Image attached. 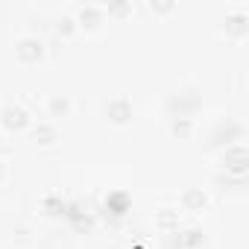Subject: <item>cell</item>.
I'll list each match as a JSON object with an SVG mask.
<instances>
[{"mask_svg":"<svg viewBox=\"0 0 249 249\" xmlns=\"http://www.w3.org/2000/svg\"><path fill=\"white\" fill-rule=\"evenodd\" d=\"M108 12H114V15H126V12H129V6H111Z\"/></svg>","mask_w":249,"mask_h":249,"instance_id":"cell-14","label":"cell"},{"mask_svg":"<svg viewBox=\"0 0 249 249\" xmlns=\"http://www.w3.org/2000/svg\"><path fill=\"white\" fill-rule=\"evenodd\" d=\"M182 205H185V211H202L208 205V196H205L202 188H188L182 194Z\"/></svg>","mask_w":249,"mask_h":249,"instance_id":"cell-5","label":"cell"},{"mask_svg":"<svg viewBox=\"0 0 249 249\" xmlns=\"http://www.w3.org/2000/svg\"><path fill=\"white\" fill-rule=\"evenodd\" d=\"M3 176H6V173H3V161H0V182H3Z\"/></svg>","mask_w":249,"mask_h":249,"instance_id":"cell-15","label":"cell"},{"mask_svg":"<svg viewBox=\"0 0 249 249\" xmlns=\"http://www.w3.org/2000/svg\"><path fill=\"white\" fill-rule=\"evenodd\" d=\"M47 111H50V117H65L71 111V100L62 97V94H53L50 103H47Z\"/></svg>","mask_w":249,"mask_h":249,"instance_id":"cell-10","label":"cell"},{"mask_svg":"<svg viewBox=\"0 0 249 249\" xmlns=\"http://www.w3.org/2000/svg\"><path fill=\"white\" fill-rule=\"evenodd\" d=\"M246 167H249V153H246V147H243V144H231V147L226 150V173L243 179Z\"/></svg>","mask_w":249,"mask_h":249,"instance_id":"cell-2","label":"cell"},{"mask_svg":"<svg viewBox=\"0 0 249 249\" xmlns=\"http://www.w3.org/2000/svg\"><path fill=\"white\" fill-rule=\"evenodd\" d=\"M170 132L176 135V138H191V132H194V123H191V117L188 114H176L173 117V123H170Z\"/></svg>","mask_w":249,"mask_h":249,"instance_id":"cell-9","label":"cell"},{"mask_svg":"<svg viewBox=\"0 0 249 249\" xmlns=\"http://www.w3.org/2000/svg\"><path fill=\"white\" fill-rule=\"evenodd\" d=\"M73 30H76V21H73L71 15H65V18L59 21V33H62V36H73Z\"/></svg>","mask_w":249,"mask_h":249,"instance_id":"cell-12","label":"cell"},{"mask_svg":"<svg viewBox=\"0 0 249 249\" xmlns=\"http://www.w3.org/2000/svg\"><path fill=\"white\" fill-rule=\"evenodd\" d=\"M33 138H36V144L50 147V144H56V141H59V129L53 126V123H38V126L33 129Z\"/></svg>","mask_w":249,"mask_h":249,"instance_id":"cell-6","label":"cell"},{"mask_svg":"<svg viewBox=\"0 0 249 249\" xmlns=\"http://www.w3.org/2000/svg\"><path fill=\"white\" fill-rule=\"evenodd\" d=\"M156 226L164 229V231H179V211H173V208H161V211L156 214Z\"/></svg>","mask_w":249,"mask_h":249,"instance_id":"cell-8","label":"cell"},{"mask_svg":"<svg viewBox=\"0 0 249 249\" xmlns=\"http://www.w3.org/2000/svg\"><path fill=\"white\" fill-rule=\"evenodd\" d=\"M106 114H108V120H111V123L123 126V123H129V117H132V103H129L126 97H114V100H108Z\"/></svg>","mask_w":249,"mask_h":249,"instance_id":"cell-4","label":"cell"},{"mask_svg":"<svg viewBox=\"0 0 249 249\" xmlns=\"http://www.w3.org/2000/svg\"><path fill=\"white\" fill-rule=\"evenodd\" d=\"M30 123V114L21 108V106H6L3 111H0V126H3L6 132H18V129H24Z\"/></svg>","mask_w":249,"mask_h":249,"instance_id":"cell-3","label":"cell"},{"mask_svg":"<svg viewBox=\"0 0 249 249\" xmlns=\"http://www.w3.org/2000/svg\"><path fill=\"white\" fill-rule=\"evenodd\" d=\"M243 21H246L243 15H234V18H229V30H231V33H243V30H246V27H243Z\"/></svg>","mask_w":249,"mask_h":249,"instance_id":"cell-13","label":"cell"},{"mask_svg":"<svg viewBox=\"0 0 249 249\" xmlns=\"http://www.w3.org/2000/svg\"><path fill=\"white\" fill-rule=\"evenodd\" d=\"M15 56H18L21 65H36V62L44 56V41L27 36V38H21V41L15 44Z\"/></svg>","mask_w":249,"mask_h":249,"instance_id":"cell-1","label":"cell"},{"mask_svg":"<svg viewBox=\"0 0 249 249\" xmlns=\"http://www.w3.org/2000/svg\"><path fill=\"white\" fill-rule=\"evenodd\" d=\"M79 27H85V30H97L100 24H103V9L100 6H82L79 9Z\"/></svg>","mask_w":249,"mask_h":249,"instance_id":"cell-7","label":"cell"},{"mask_svg":"<svg viewBox=\"0 0 249 249\" xmlns=\"http://www.w3.org/2000/svg\"><path fill=\"white\" fill-rule=\"evenodd\" d=\"M202 243H205V237H202V231H196V229L179 234V240H176L179 249H196V246H202Z\"/></svg>","mask_w":249,"mask_h":249,"instance_id":"cell-11","label":"cell"}]
</instances>
